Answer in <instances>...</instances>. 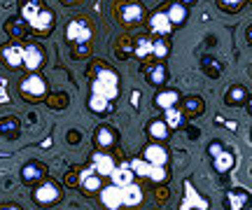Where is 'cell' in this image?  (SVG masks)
Here are the masks:
<instances>
[{
  "label": "cell",
  "mask_w": 252,
  "mask_h": 210,
  "mask_svg": "<svg viewBox=\"0 0 252 210\" xmlns=\"http://www.w3.org/2000/svg\"><path fill=\"white\" fill-rule=\"evenodd\" d=\"M119 96V75L105 65H98V70L91 80L89 110L96 115H108L110 103Z\"/></svg>",
  "instance_id": "cell-1"
},
{
  "label": "cell",
  "mask_w": 252,
  "mask_h": 210,
  "mask_svg": "<svg viewBox=\"0 0 252 210\" xmlns=\"http://www.w3.org/2000/svg\"><path fill=\"white\" fill-rule=\"evenodd\" d=\"M19 12H21V21L28 24L31 28H35V30L47 33L54 26V14L42 0H21Z\"/></svg>",
  "instance_id": "cell-2"
},
{
  "label": "cell",
  "mask_w": 252,
  "mask_h": 210,
  "mask_svg": "<svg viewBox=\"0 0 252 210\" xmlns=\"http://www.w3.org/2000/svg\"><path fill=\"white\" fill-rule=\"evenodd\" d=\"M133 56H138V59L154 56V59L163 61L168 56V42H166V37H154L152 40L150 35H140L135 37L133 42Z\"/></svg>",
  "instance_id": "cell-3"
},
{
  "label": "cell",
  "mask_w": 252,
  "mask_h": 210,
  "mask_svg": "<svg viewBox=\"0 0 252 210\" xmlns=\"http://www.w3.org/2000/svg\"><path fill=\"white\" fill-rule=\"evenodd\" d=\"M65 40L70 45H89L91 40V26L84 17H75L65 26Z\"/></svg>",
  "instance_id": "cell-4"
},
{
  "label": "cell",
  "mask_w": 252,
  "mask_h": 210,
  "mask_svg": "<svg viewBox=\"0 0 252 210\" xmlns=\"http://www.w3.org/2000/svg\"><path fill=\"white\" fill-rule=\"evenodd\" d=\"M19 89L21 93L31 98V101H40V98H45L47 96V80L42 75H28L26 80H21L19 84Z\"/></svg>",
  "instance_id": "cell-5"
},
{
  "label": "cell",
  "mask_w": 252,
  "mask_h": 210,
  "mask_svg": "<svg viewBox=\"0 0 252 210\" xmlns=\"http://www.w3.org/2000/svg\"><path fill=\"white\" fill-rule=\"evenodd\" d=\"M128 166H131L133 175H143V178H150L154 182H163V180H166L163 166H154V164H150V161H145V159H133Z\"/></svg>",
  "instance_id": "cell-6"
},
{
  "label": "cell",
  "mask_w": 252,
  "mask_h": 210,
  "mask_svg": "<svg viewBox=\"0 0 252 210\" xmlns=\"http://www.w3.org/2000/svg\"><path fill=\"white\" fill-rule=\"evenodd\" d=\"M145 19V7L140 2H124L119 7V21L124 26H138Z\"/></svg>",
  "instance_id": "cell-7"
},
{
  "label": "cell",
  "mask_w": 252,
  "mask_h": 210,
  "mask_svg": "<svg viewBox=\"0 0 252 210\" xmlns=\"http://www.w3.org/2000/svg\"><path fill=\"white\" fill-rule=\"evenodd\" d=\"M208 150H210V154L215 159L217 173H229L231 166H234V154H231V152H224V147L220 145V143H210Z\"/></svg>",
  "instance_id": "cell-8"
},
{
  "label": "cell",
  "mask_w": 252,
  "mask_h": 210,
  "mask_svg": "<svg viewBox=\"0 0 252 210\" xmlns=\"http://www.w3.org/2000/svg\"><path fill=\"white\" fill-rule=\"evenodd\" d=\"M100 201L103 206L110 210H117L124 206V187H117V184H110L100 192Z\"/></svg>",
  "instance_id": "cell-9"
},
{
  "label": "cell",
  "mask_w": 252,
  "mask_h": 210,
  "mask_svg": "<svg viewBox=\"0 0 252 210\" xmlns=\"http://www.w3.org/2000/svg\"><path fill=\"white\" fill-rule=\"evenodd\" d=\"M33 199H35L37 203H42V206H49V203H54L61 199V189H59L54 182H45V184H40V187H35Z\"/></svg>",
  "instance_id": "cell-10"
},
{
  "label": "cell",
  "mask_w": 252,
  "mask_h": 210,
  "mask_svg": "<svg viewBox=\"0 0 252 210\" xmlns=\"http://www.w3.org/2000/svg\"><path fill=\"white\" fill-rule=\"evenodd\" d=\"M0 56H2V61H5L9 68H21V65H24V45L12 42V45L2 47V49H0Z\"/></svg>",
  "instance_id": "cell-11"
},
{
  "label": "cell",
  "mask_w": 252,
  "mask_h": 210,
  "mask_svg": "<svg viewBox=\"0 0 252 210\" xmlns=\"http://www.w3.org/2000/svg\"><path fill=\"white\" fill-rule=\"evenodd\" d=\"M45 63V52L40 49L37 45H26L24 47V68L35 73L40 65Z\"/></svg>",
  "instance_id": "cell-12"
},
{
  "label": "cell",
  "mask_w": 252,
  "mask_h": 210,
  "mask_svg": "<svg viewBox=\"0 0 252 210\" xmlns=\"http://www.w3.org/2000/svg\"><path fill=\"white\" fill-rule=\"evenodd\" d=\"M150 30L159 37L171 35L173 24H171V19H168V14H166V12H154L152 19H150Z\"/></svg>",
  "instance_id": "cell-13"
},
{
  "label": "cell",
  "mask_w": 252,
  "mask_h": 210,
  "mask_svg": "<svg viewBox=\"0 0 252 210\" xmlns=\"http://www.w3.org/2000/svg\"><path fill=\"white\" fill-rule=\"evenodd\" d=\"M91 168H94V173L96 175H110L115 171V161H112V156L105 154V152H96V154L91 156Z\"/></svg>",
  "instance_id": "cell-14"
},
{
  "label": "cell",
  "mask_w": 252,
  "mask_h": 210,
  "mask_svg": "<svg viewBox=\"0 0 252 210\" xmlns=\"http://www.w3.org/2000/svg\"><path fill=\"white\" fill-rule=\"evenodd\" d=\"M47 173V166L40 164V161H28L24 168H21V180L24 182H35V180H42Z\"/></svg>",
  "instance_id": "cell-15"
},
{
  "label": "cell",
  "mask_w": 252,
  "mask_h": 210,
  "mask_svg": "<svg viewBox=\"0 0 252 210\" xmlns=\"http://www.w3.org/2000/svg\"><path fill=\"white\" fill-rule=\"evenodd\" d=\"M145 161H150V164L154 166H166V161H168V154H166V150H163L161 145H147L145 147Z\"/></svg>",
  "instance_id": "cell-16"
},
{
  "label": "cell",
  "mask_w": 252,
  "mask_h": 210,
  "mask_svg": "<svg viewBox=\"0 0 252 210\" xmlns=\"http://www.w3.org/2000/svg\"><path fill=\"white\" fill-rule=\"evenodd\" d=\"M143 203V189L138 187L135 182L124 184V206L126 208H135Z\"/></svg>",
  "instance_id": "cell-17"
},
{
  "label": "cell",
  "mask_w": 252,
  "mask_h": 210,
  "mask_svg": "<svg viewBox=\"0 0 252 210\" xmlns=\"http://www.w3.org/2000/svg\"><path fill=\"white\" fill-rule=\"evenodd\" d=\"M248 203H250V194L248 192L231 189V192L226 194V206H229V210H243Z\"/></svg>",
  "instance_id": "cell-18"
},
{
  "label": "cell",
  "mask_w": 252,
  "mask_h": 210,
  "mask_svg": "<svg viewBox=\"0 0 252 210\" xmlns=\"http://www.w3.org/2000/svg\"><path fill=\"white\" fill-rule=\"evenodd\" d=\"M178 101H180V93L175 91V89H166V91L157 93L154 105H157V108H161V110H166V108H175Z\"/></svg>",
  "instance_id": "cell-19"
},
{
  "label": "cell",
  "mask_w": 252,
  "mask_h": 210,
  "mask_svg": "<svg viewBox=\"0 0 252 210\" xmlns=\"http://www.w3.org/2000/svg\"><path fill=\"white\" fill-rule=\"evenodd\" d=\"M110 178H112V184H117V187H124V184L133 182V171H131V166L124 164V166H115V171L110 173Z\"/></svg>",
  "instance_id": "cell-20"
},
{
  "label": "cell",
  "mask_w": 252,
  "mask_h": 210,
  "mask_svg": "<svg viewBox=\"0 0 252 210\" xmlns=\"http://www.w3.org/2000/svg\"><path fill=\"white\" fill-rule=\"evenodd\" d=\"M100 187H103V184H100V175L94 173V168L89 166V168L82 173V189H84V192H98Z\"/></svg>",
  "instance_id": "cell-21"
},
{
  "label": "cell",
  "mask_w": 252,
  "mask_h": 210,
  "mask_svg": "<svg viewBox=\"0 0 252 210\" xmlns=\"http://www.w3.org/2000/svg\"><path fill=\"white\" fill-rule=\"evenodd\" d=\"M166 14H168V19H171L173 26H182V24H185V19H187V5H182V2H173Z\"/></svg>",
  "instance_id": "cell-22"
},
{
  "label": "cell",
  "mask_w": 252,
  "mask_h": 210,
  "mask_svg": "<svg viewBox=\"0 0 252 210\" xmlns=\"http://www.w3.org/2000/svg\"><path fill=\"white\" fill-rule=\"evenodd\" d=\"M166 65L163 63H157L152 65V68H147V82L152 84V87H161L163 82H166Z\"/></svg>",
  "instance_id": "cell-23"
},
{
  "label": "cell",
  "mask_w": 252,
  "mask_h": 210,
  "mask_svg": "<svg viewBox=\"0 0 252 210\" xmlns=\"http://www.w3.org/2000/svg\"><path fill=\"white\" fill-rule=\"evenodd\" d=\"M201 68H203L210 77H220L222 70H224V65L220 63L215 56H203V59H201Z\"/></svg>",
  "instance_id": "cell-24"
},
{
  "label": "cell",
  "mask_w": 252,
  "mask_h": 210,
  "mask_svg": "<svg viewBox=\"0 0 252 210\" xmlns=\"http://www.w3.org/2000/svg\"><path fill=\"white\" fill-rule=\"evenodd\" d=\"M147 133L154 140H166L168 138V126H166L163 119H154V121H150V126H147Z\"/></svg>",
  "instance_id": "cell-25"
},
{
  "label": "cell",
  "mask_w": 252,
  "mask_h": 210,
  "mask_svg": "<svg viewBox=\"0 0 252 210\" xmlns=\"http://www.w3.org/2000/svg\"><path fill=\"white\" fill-rule=\"evenodd\" d=\"M96 145H98L100 150H108V147L115 145V133H112V128L100 126L98 131H96Z\"/></svg>",
  "instance_id": "cell-26"
},
{
  "label": "cell",
  "mask_w": 252,
  "mask_h": 210,
  "mask_svg": "<svg viewBox=\"0 0 252 210\" xmlns=\"http://www.w3.org/2000/svg\"><path fill=\"white\" fill-rule=\"evenodd\" d=\"M163 121L168 128H178L182 124V112L178 108H166L163 110Z\"/></svg>",
  "instance_id": "cell-27"
},
{
  "label": "cell",
  "mask_w": 252,
  "mask_h": 210,
  "mask_svg": "<svg viewBox=\"0 0 252 210\" xmlns=\"http://www.w3.org/2000/svg\"><path fill=\"white\" fill-rule=\"evenodd\" d=\"M245 96H248V91H245L243 87H231V89H226V103L229 105H238V103L245 101Z\"/></svg>",
  "instance_id": "cell-28"
},
{
  "label": "cell",
  "mask_w": 252,
  "mask_h": 210,
  "mask_svg": "<svg viewBox=\"0 0 252 210\" xmlns=\"http://www.w3.org/2000/svg\"><path fill=\"white\" fill-rule=\"evenodd\" d=\"M17 131H19V119L7 117V119H2V121H0V136L14 138L17 136Z\"/></svg>",
  "instance_id": "cell-29"
},
{
  "label": "cell",
  "mask_w": 252,
  "mask_h": 210,
  "mask_svg": "<svg viewBox=\"0 0 252 210\" xmlns=\"http://www.w3.org/2000/svg\"><path fill=\"white\" fill-rule=\"evenodd\" d=\"M185 187H187V201H196L201 210H208V201H206V199H198L196 192H194V187H191V182H185ZM187 201H185V203H187Z\"/></svg>",
  "instance_id": "cell-30"
},
{
  "label": "cell",
  "mask_w": 252,
  "mask_h": 210,
  "mask_svg": "<svg viewBox=\"0 0 252 210\" xmlns=\"http://www.w3.org/2000/svg\"><path fill=\"white\" fill-rule=\"evenodd\" d=\"M243 5V0H222V7L224 9H238Z\"/></svg>",
  "instance_id": "cell-31"
},
{
  "label": "cell",
  "mask_w": 252,
  "mask_h": 210,
  "mask_svg": "<svg viewBox=\"0 0 252 210\" xmlns=\"http://www.w3.org/2000/svg\"><path fill=\"white\" fill-rule=\"evenodd\" d=\"M185 108H187L189 115H191V110H201V101H198V98H189V101L185 103Z\"/></svg>",
  "instance_id": "cell-32"
},
{
  "label": "cell",
  "mask_w": 252,
  "mask_h": 210,
  "mask_svg": "<svg viewBox=\"0 0 252 210\" xmlns=\"http://www.w3.org/2000/svg\"><path fill=\"white\" fill-rule=\"evenodd\" d=\"M245 37H248V42H250V45H252V26L248 28V33H245Z\"/></svg>",
  "instance_id": "cell-33"
},
{
  "label": "cell",
  "mask_w": 252,
  "mask_h": 210,
  "mask_svg": "<svg viewBox=\"0 0 252 210\" xmlns=\"http://www.w3.org/2000/svg\"><path fill=\"white\" fill-rule=\"evenodd\" d=\"M178 2H182V5H191V2H196V0H178Z\"/></svg>",
  "instance_id": "cell-34"
},
{
  "label": "cell",
  "mask_w": 252,
  "mask_h": 210,
  "mask_svg": "<svg viewBox=\"0 0 252 210\" xmlns=\"http://www.w3.org/2000/svg\"><path fill=\"white\" fill-rule=\"evenodd\" d=\"M63 5H72V2H77V0H61Z\"/></svg>",
  "instance_id": "cell-35"
},
{
  "label": "cell",
  "mask_w": 252,
  "mask_h": 210,
  "mask_svg": "<svg viewBox=\"0 0 252 210\" xmlns=\"http://www.w3.org/2000/svg\"><path fill=\"white\" fill-rule=\"evenodd\" d=\"M5 210H19V208H17V206H7V208H5Z\"/></svg>",
  "instance_id": "cell-36"
},
{
  "label": "cell",
  "mask_w": 252,
  "mask_h": 210,
  "mask_svg": "<svg viewBox=\"0 0 252 210\" xmlns=\"http://www.w3.org/2000/svg\"><path fill=\"white\" fill-rule=\"evenodd\" d=\"M250 110H252V101H250Z\"/></svg>",
  "instance_id": "cell-37"
}]
</instances>
